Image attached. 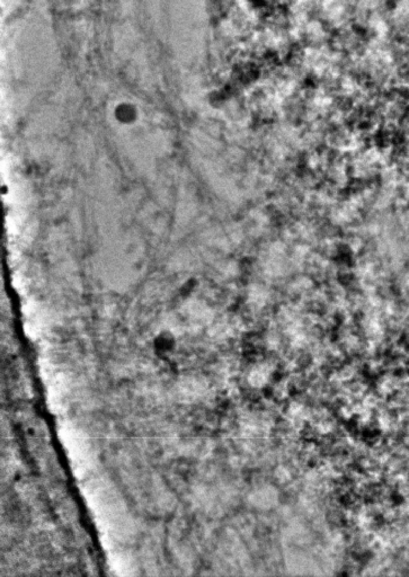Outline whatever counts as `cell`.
Instances as JSON below:
<instances>
[]
</instances>
